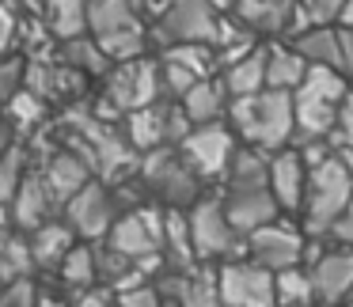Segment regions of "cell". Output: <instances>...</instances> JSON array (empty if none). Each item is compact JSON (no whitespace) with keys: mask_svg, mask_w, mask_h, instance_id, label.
Here are the masks:
<instances>
[{"mask_svg":"<svg viewBox=\"0 0 353 307\" xmlns=\"http://www.w3.org/2000/svg\"><path fill=\"white\" fill-rule=\"evenodd\" d=\"M34 269H39V262H34V251H31L27 231L23 235H12L8 246H4V254H0V284L19 281V277H31Z\"/></svg>","mask_w":353,"mask_h":307,"instance_id":"cell-34","label":"cell"},{"mask_svg":"<svg viewBox=\"0 0 353 307\" xmlns=\"http://www.w3.org/2000/svg\"><path fill=\"white\" fill-rule=\"evenodd\" d=\"M186 107V114H190L194 125H209V122H224L232 110V92L224 87V80H198V84L190 87V92L179 99Z\"/></svg>","mask_w":353,"mask_h":307,"instance_id":"cell-19","label":"cell"},{"mask_svg":"<svg viewBox=\"0 0 353 307\" xmlns=\"http://www.w3.org/2000/svg\"><path fill=\"white\" fill-rule=\"evenodd\" d=\"M168 110L171 103H148L122 118V133L137 152H152V148L168 145Z\"/></svg>","mask_w":353,"mask_h":307,"instance_id":"cell-17","label":"cell"},{"mask_svg":"<svg viewBox=\"0 0 353 307\" xmlns=\"http://www.w3.org/2000/svg\"><path fill=\"white\" fill-rule=\"evenodd\" d=\"M190 231H194V246H198L201 262L224 258L232 262L239 251H247V235L232 224L224 198H198L190 205Z\"/></svg>","mask_w":353,"mask_h":307,"instance_id":"cell-5","label":"cell"},{"mask_svg":"<svg viewBox=\"0 0 353 307\" xmlns=\"http://www.w3.org/2000/svg\"><path fill=\"white\" fill-rule=\"evenodd\" d=\"M338 39H342V72L353 76V31L350 27H338Z\"/></svg>","mask_w":353,"mask_h":307,"instance_id":"cell-44","label":"cell"},{"mask_svg":"<svg viewBox=\"0 0 353 307\" xmlns=\"http://www.w3.org/2000/svg\"><path fill=\"white\" fill-rule=\"evenodd\" d=\"M114 193L107 190L103 182H88L84 190H77L69 201H65L61 216L72 224V231H77L80 239H103L110 235V228H114Z\"/></svg>","mask_w":353,"mask_h":307,"instance_id":"cell-12","label":"cell"},{"mask_svg":"<svg viewBox=\"0 0 353 307\" xmlns=\"http://www.w3.org/2000/svg\"><path fill=\"white\" fill-rule=\"evenodd\" d=\"M27 171H31L27 148L19 145V140H12L8 152L0 156V205H12V198H16L19 182L27 178Z\"/></svg>","mask_w":353,"mask_h":307,"instance_id":"cell-35","label":"cell"},{"mask_svg":"<svg viewBox=\"0 0 353 307\" xmlns=\"http://www.w3.org/2000/svg\"><path fill=\"white\" fill-rule=\"evenodd\" d=\"M338 307H353V299H350V304H338Z\"/></svg>","mask_w":353,"mask_h":307,"instance_id":"cell-50","label":"cell"},{"mask_svg":"<svg viewBox=\"0 0 353 307\" xmlns=\"http://www.w3.org/2000/svg\"><path fill=\"white\" fill-rule=\"evenodd\" d=\"M57 277H61V284H65L69 292H84V288H92V284H99V277H95V246L77 243V246H72V251L61 258Z\"/></svg>","mask_w":353,"mask_h":307,"instance_id":"cell-30","label":"cell"},{"mask_svg":"<svg viewBox=\"0 0 353 307\" xmlns=\"http://www.w3.org/2000/svg\"><path fill=\"white\" fill-rule=\"evenodd\" d=\"M163 95V80H160V65L145 61V57H130V61H118L107 72V87H103V99L118 110V114H130L137 107H148Z\"/></svg>","mask_w":353,"mask_h":307,"instance_id":"cell-6","label":"cell"},{"mask_svg":"<svg viewBox=\"0 0 353 307\" xmlns=\"http://www.w3.org/2000/svg\"><path fill=\"white\" fill-rule=\"evenodd\" d=\"M350 198H353V163L345 156L330 152L307 175V193H304V205H300L304 228L312 235H330L334 224L342 220Z\"/></svg>","mask_w":353,"mask_h":307,"instance_id":"cell-2","label":"cell"},{"mask_svg":"<svg viewBox=\"0 0 353 307\" xmlns=\"http://www.w3.org/2000/svg\"><path fill=\"white\" fill-rule=\"evenodd\" d=\"M160 80H163V95H168V99H183V95L190 92L198 80H205V76H198L194 69H186L183 61L163 57V61H160Z\"/></svg>","mask_w":353,"mask_h":307,"instance_id":"cell-36","label":"cell"},{"mask_svg":"<svg viewBox=\"0 0 353 307\" xmlns=\"http://www.w3.org/2000/svg\"><path fill=\"white\" fill-rule=\"evenodd\" d=\"M338 145L353 148V95H345L342 107H338Z\"/></svg>","mask_w":353,"mask_h":307,"instance_id":"cell-41","label":"cell"},{"mask_svg":"<svg viewBox=\"0 0 353 307\" xmlns=\"http://www.w3.org/2000/svg\"><path fill=\"white\" fill-rule=\"evenodd\" d=\"M307 76V57L296 46H266V87L296 92Z\"/></svg>","mask_w":353,"mask_h":307,"instance_id":"cell-23","label":"cell"},{"mask_svg":"<svg viewBox=\"0 0 353 307\" xmlns=\"http://www.w3.org/2000/svg\"><path fill=\"white\" fill-rule=\"evenodd\" d=\"M57 57H61L65 65H72L77 72H84V76H103V72H107V61H110L92 34L61 42V54H57Z\"/></svg>","mask_w":353,"mask_h":307,"instance_id":"cell-32","label":"cell"},{"mask_svg":"<svg viewBox=\"0 0 353 307\" xmlns=\"http://www.w3.org/2000/svg\"><path fill=\"white\" fill-rule=\"evenodd\" d=\"M12 140H16V129H12V125L4 122V118H0V156L8 152V145H12Z\"/></svg>","mask_w":353,"mask_h":307,"instance_id":"cell-45","label":"cell"},{"mask_svg":"<svg viewBox=\"0 0 353 307\" xmlns=\"http://www.w3.org/2000/svg\"><path fill=\"white\" fill-rule=\"evenodd\" d=\"M315 277V296L323 307H338L353 292V251H330L312 262Z\"/></svg>","mask_w":353,"mask_h":307,"instance_id":"cell-16","label":"cell"},{"mask_svg":"<svg viewBox=\"0 0 353 307\" xmlns=\"http://www.w3.org/2000/svg\"><path fill=\"white\" fill-rule=\"evenodd\" d=\"M141 4H145L148 12H156V16H163V12H168L171 4H175V0H141Z\"/></svg>","mask_w":353,"mask_h":307,"instance_id":"cell-46","label":"cell"},{"mask_svg":"<svg viewBox=\"0 0 353 307\" xmlns=\"http://www.w3.org/2000/svg\"><path fill=\"white\" fill-rule=\"evenodd\" d=\"M270 160L274 156H266V148L259 145H239L236 156H232V167H228V190H236V186H270Z\"/></svg>","mask_w":353,"mask_h":307,"instance_id":"cell-25","label":"cell"},{"mask_svg":"<svg viewBox=\"0 0 353 307\" xmlns=\"http://www.w3.org/2000/svg\"><path fill=\"white\" fill-rule=\"evenodd\" d=\"M289 307H323V304H289Z\"/></svg>","mask_w":353,"mask_h":307,"instance_id":"cell-49","label":"cell"},{"mask_svg":"<svg viewBox=\"0 0 353 307\" xmlns=\"http://www.w3.org/2000/svg\"><path fill=\"white\" fill-rule=\"evenodd\" d=\"M213 4H216V8H221V12H228V8H236V0H213Z\"/></svg>","mask_w":353,"mask_h":307,"instance_id":"cell-48","label":"cell"},{"mask_svg":"<svg viewBox=\"0 0 353 307\" xmlns=\"http://www.w3.org/2000/svg\"><path fill=\"white\" fill-rule=\"evenodd\" d=\"M224 209H228L232 224L243 235H251L254 228L277 220V213H281V205H277L270 186H236V190L224 193Z\"/></svg>","mask_w":353,"mask_h":307,"instance_id":"cell-15","label":"cell"},{"mask_svg":"<svg viewBox=\"0 0 353 307\" xmlns=\"http://www.w3.org/2000/svg\"><path fill=\"white\" fill-rule=\"evenodd\" d=\"M27 239H31V251H34V262H39V269H57L61 266V258L77 246V231H72L69 220H46L42 228L27 231Z\"/></svg>","mask_w":353,"mask_h":307,"instance_id":"cell-21","label":"cell"},{"mask_svg":"<svg viewBox=\"0 0 353 307\" xmlns=\"http://www.w3.org/2000/svg\"><path fill=\"white\" fill-rule=\"evenodd\" d=\"M216 31H221V8L213 0H175L160 16L156 39L163 46H175V42H216Z\"/></svg>","mask_w":353,"mask_h":307,"instance_id":"cell-9","label":"cell"},{"mask_svg":"<svg viewBox=\"0 0 353 307\" xmlns=\"http://www.w3.org/2000/svg\"><path fill=\"white\" fill-rule=\"evenodd\" d=\"M57 209H61V201L54 198V190H50L42 167L27 171V178L19 182L16 198H12V224H16L19 231H34V228H42L46 220H54Z\"/></svg>","mask_w":353,"mask_h":307,"instance_id":"cell-13","label":"cell"},{"mask_svg":"<svg viewBox=\"0 0 353 307\" xmlns=\"http://www.w3.org/2000/svg\"><path fill=\"white\" fill-rule=\"evenodd\" d=\"M216 288H221L224 307H277V284L274 269L259 266V262H224L216 269Z\"/></svg>","mask_w":353,"mask_h":307,"instance_id":"cell-7","label":"cell"},{"mask_svg":"<svg viewBox=\"0 0 353 307\" xmlns=\"http://www.w3.org/2000/svg\"><path fill=\"white\" fill-rule=\"evenodd\" d=\"M27 87V61L23 57H0V107L12 99L16 92Z\"/></svg>","mask_w":353,"mask_h":307,"instance_id":"cell-37","label":"cell"},{"mask_svg":"<svg viewBox=\"0 0 353 307\" xmlns=\"http://www.w3.org/2000/svg\"><path fill=\"white\" fill-rule=\"evenodd\" d=\"M274 284H277V307H289V304H319V296H315V277H312V269H304V266L277 269V273H274Z\"/></svg>","mask_w":353,"mask_h":307,"instance_id":"cell-31","label":"cell"},{"mask_svg":"<svg viewBox=\"0 0 353 307\" xmlns=\"http://www.w3.org/2000/svg\"><path fill=\"white\" fill-rule=\"evenodd\" d=\"M228 122L239 133V140L259 145L266 152H277L296 133V95L281 92V87H266L259 95L232 99Z\"/></svg>","mask_w":353,"mask_h":307,"instance_id":"cell-1","label":"cell"},{"mask_svg":"<svg viewBox=\"0 0 353 307\" xmlns=\"http://www.w3.org/2000/svg\"><path fill=\"white\" fill-rule=\"evenodd\" d=\"M292 46L307 57V65H338L342 69V39L330 23H315L292 39Z\"/></svg>","mask_w":353,"mask_h":307,"instance_id":"cell-26","label":"cell"},{"mask_svg":"<svg viewBox=\"0 0 353 307\" xmlns=\"http://www.w3.org/2000/svg\"><path fill=\"white\" fill-rule=\"evenodd\" d=\"M221 80H224V87L232 92V99L266 92V50L254 46L251 54H243L239 61L224 65V76Z\"/></svg>","mask_w":353,"mask_h":307,"instance_id":"cell-24","label":"cell"},{"mask_svg":"<svg viewBox=\"0 0 353 307\" xmlns=\"http://www.w3.org/2000/svg\"><path fill=\"white\" fill-rule=\"evenodd\" d=\"M42 175H46L54 198L61 201V209H65V201H69L72 193L92 182V163H88L84 156H77L72 148H61V152H54L42 163Z\"/></svg>","mask_w":353,"mask_h":307,"instance_id":"cell-18","label":"cell"},{"mask_svg":"<svg viewBox=\"0 0 353 307\" xmlns=\"http://www.w3.org/2000/svg\"><path fill=\"white\" fill-rule=\"evenodd\" d=\"M338 27H350V31H353V0H345L342 16H338Z\"/></svg>","mask_w":353,"mask_h":307,"instance_id":"cell-47","label":"cell"},{"mask_svg":"<svg viewBox=\"0 0 353 307\" xmlns=\"http://www.w3.org/2000/svg\"><path fill=\"white\" fill-rule=\"evenodd\" d=\"M296 0H236V12L251 31H285Z\"/></svg>","mask_w":353,"mask_h":307,"instance_id":"cell-28","label":"cell"},{"mask_svg":"<svg viewBox=\"0 0 353 307\" xmlns=\"http://www.w3.org/2000/svg\"><path fill=\"white\" fill-rule=\"evenodd\" d=\"M304 235H300L292 224L285 220H270L262 224V228H254L251 235H247V258L259 262V266L266 269H289V266H300L304 262Z\"/></svg>","mask_w":353,"mask_h":307,"instance_id":"cell-11","label":"cell"},{"mask_svg":"<svg viewBox=\"0 0 353 307\" xmlns=\"http://www.w3.org/2000/svg\"><path fill=\"white\" fill-rule=\"evenodd\" d=\"M141 178H145L148 190L171 209H190L201 193V182H205V178L186 163V156L179 145L175 148L160 145V148H152V152H145V160H141Z\"/></svg>","mask_w":353,"mask_h":307,"instance_id":"cell-4","label":"cell"},{"mask_svg":"<svg viewBox=\"0 0 353 307\" xmlns=\"http://www.w3.org/2000/svg\"><path fill=\"white\" fill-rule=\"evenodd\" d=\"M141 0H92V39L110 61L141 57L148 42V27L141 19Z\"/></svg>","mask_w":353,"mask_h":307,"instance_id":"cell-3","label":"cell"},{"mask_svg":"<svg viewBox=\"0 0 353 307\" xmlns=\"http://www.w3.org/2000/svg\"><path fill=\"white\" fill-rule=\"evenodd\" d=\"M338 107L342 103H323V99L296 95V129L307 133V137H330L338 129Z\"/></svg>","mask_w":353,"mask_h":307,"instance_id":"cell-29","label":"cell"},{"mask_svg":"<svg viewBox=\"0 0 353 307\" xmlns=\"http://www.w3.org/2000/svg\"><path fill=\"white\" fill-rule=\"evenodd\" d=\"M236 137L239 133L232 129V122H209V125H194L179 148L201 178H224L232 167V156L239 148Z\"/></svg>","mask_w":353,"mask_h":307,"instance_id":"cell-8","label":"cell"},{"mask_svg":"<svg viewBox=\"0 0 353 307\" xmlns=\"http://www.w3.org/2000/svg\"><path fill=\"white\" fill-rule=\"evenodd\" d=\"M42 19L57 42L84 39L92 34V0H46Z\"/></svg>","mask_w":353,"mask_h":307,"instance_id":"cell-20","label":"cell"},{"mask_svg":"<svg viewBox=\"0 0 353 307\" xmlns=\"http://www.w3.org/2000/svg\"><path fill=\"white\" fill-rule=\"evenodd\" d=\"M19 8L12 0H0V57H8L19 42Z\"/></svg>","mask_w":353,"mask_h":307,"instance_id":"cell-39","label":"cell"},{"mask_svg":"<svg viewBox=\"0 0 353 307\" xmlns=\"http://www.w3.org/2000/svg\"><path fill=\"white\" fill-rule=\"evenodd\" d=\"M163 258L175 269L190 273L198 246H194V231H190V209H171L168 205V220H163Z\"/></svg>","mask_w":353,"mask_h":307,"instance_id":"cell-22","label":"cell"},{"mask_svg":"<svg viewBox=\"0 0 353 307\" xmlns=\"http://www.w3.org/2000/svg\"><path fill=\"white\" fill-rule=\"evenodd\" d=\"M0 307H39V292H34L31 277L0 284Z\"/></svg>","mask_w":353,"mask_h":307,"instance_id":"cell-38","label":"cell"},{"mask_svg":"<svg viewBox=\"0 0 353 307\" xmlns=\"http://www.w3.org/2000/svg\"><path fill=\"white\" fill-rule=\"evenodd\" d=\"M300 4H304L307 27H315V23H338V16H342V8H345V0H300Z\"/></svg>","mask_w":353,"mask_h":307,"instance_id":"cell-40","label":"cell"},{"mask_svg":"<svg viewBox=\"0 0 353 307\" xmlns=\"http://www.w3.org/2000/svg\"><path fill=\"white\" fill-rule=\"evenodd\" d=\"M114 307H118V304H114Z\"/></svg>","mask_w":353,"mask_h":307,"instance_id":"cell-51","label":"cell"},{"mask_svg":"<svg viewBox=\"0 0 353 307\" xmlns=\"http://www.w3.org/2000/svg\"><path fill=\"white\" fill-rule=\"evenodd\" d=\"M330 235H334L338 243H350V246H353V198H350V205H345L342 220L334 224V231H330Z\"/></svg>","mask_w":353,"mask_h":307,"instance_id":"cell-42","label":"cell"},{"mask_svg":"<svg viewBox=\"0 0 353 307\" xmlns=\"http://www.w3.org/2000/svg\"><path fill=\"white\" fill-rule=\"evenodd\" d=\"M307 175H312V167H307L304 152H296V148H277L274 152V160H270V190H274L277 205L285 213L304 205Z\"/></svg>","mask_w":353,"mask_h":307,"instance_id":"cell-14","label":"cell"},{"mask_svg":"<svg viewBox=\"0 0 353 307\" xmlns=\"http://www.w3.org/2000/svg\"><path fill=\"white\" fill-rule=\"evenodd\" d=\"M163 220H168V209H133L130 216H118L114 228H110L107 243L118 246L122 254H130L133 262H145L163 254Z\"/></svg>","mask_w":353,"mask_h":307,"instance_id":"cell-10","label":"cell"},{"mask_svg":"<svg viewBox=\"0 0 353 307\" xmlns=\"http://www.w3.org/2000/svg\"><path fill=\"white\" fill-rule=\"evenodd\" d=\"M296 95L323 99V103H342L350 95V76L338 65H307V76L296 87Z\"/></svg>","mask_w":353,"mask_h":307,"instance_id":"cell-27","label":"cell"},{"mask_svg":"<svg viewBox=\"0 0 353 307\" xmlns=\"http://www.w3.org/2000/svg\"><path fill=\"white\" fill-rule=\"evenodd\" d=\"M42 118H46V99L39 92H31V87L16 92L4 103V122L12 129H34V125H42Z\"/></svg>","mask_w":353,"mask_h":307,"instance_id":"cell-33","label":"cell"},{"mask_svg":"<svg viewBox=\"0 0 353 307\" xmlns=\"http://www.w3.org/2000/svg\"><path fill=\"white\" fill-rule=\"evenodd\" d=\"M72 307H110V299H107V292L84 288V292H72Z\"/></svg>","mask_w":353,"mask_h":307,"instance_id":"cell-43","label":"cell"}]
</instances>
